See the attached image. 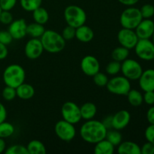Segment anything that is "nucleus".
Returning <instances> with one entry per match:
<instances>
[{
	"instance_id": "nucleus-4",
	"label": "nucleus",
	"mask_w": 154,
	"mask_h": 154,
	"mask_svg": "<svg viewBox=\"0 0 154 154\" xmlns=\"http://www.w3.org/2000/svg\"><path fill=\"white\" fill-rule=\"evenodd\" d=\"M64 18L68 25L76 29L85 24L87 14L82 8L75 5H71L65 9Z\"/></svg>"
},
{
	"instance_id": "nucleus-11",
	"label": "nucleus",
	"mask_w": 154,
	"mask_h": 154,
	"mask_svg": "<svg viewBox=\"0 0 154 154\" xmlns=\"http://www.w3.org/2000/svg\"><path fill=\"white\" fill-rule=\"evenodd\" d=\"M117 40L122 47L130 50L135 48L139 38L135 33V29L123 28L118 32Z\"/></svg>"
},
{
	"instance_id": "nucleus-50",
	"label": "nucleus",
	"mask_w": 154,
	"mask_h": 154,
	"mask_svg": "<svg viewBox=\"0 0 154 154\" xmlns=\"http://www.w3.org/2000/svg\"><path fill=\"white\" fill-rule=\"evenodd\" d=\"M2 11V8H1V7H0V13H1V11Z\"/></svg>"
},
{
	"instance_id": "nucleus-6",
	"label": "nucleus",
	"mask_w": 154,
	"mask_h": 154,
	"mask_svg": "<svg viewBox=\"0 0 154 154\" xmlns=\"http://www.w3.org/2000/svg\"><path fill=\"white\" fill-rule=\"evenodd\" d=\"M110 93L118 96H126L131 90V83L128 78L123 76H115L108 80L106 85Z\"/></svg>"
},
{
	"instance_id": "nucleus-13",
	"label": "nucleus",
	"mask_w": 154,
	"mask_h": 154,
	"mask_svg": "<svg viewBox=\"0 0 154 154\" xmlns=\"http://www.w3.org/2000/svg\"><path fill=\"white\" fill-rule=\"evenodd\" d=\"M81 69L86 75L93 77L100 70V64L94 56L87 55L81 60Z\"/></svg>"
},
{
	"instance_id": "nucleus-24",
	"label": "nucleus",
	"mask_w": 154,
	"mask_h": 154,
	"mask_svg": "<svg viewBox=\"0 0 154 154\" xmlns=\"http://www.w3.org/2000/svg\"><path fill=\"white\" fill-rule=\"evenodd\" d=\"M32 17L35 22L45 25L48 22L49 14L45 8L40 6L32 11Z\"/></svg>"
},
{
	"instance_id": "nucleus-34",
	"label": "nucleus",
	"mask_w": 154,
	"mask_h": 154,
	"mask_svg": "<svg viewBox=\"0 0 154 154\" xmlns=\"http://www.w3.org/2000/svg\"><path fill=\"white\" fill-rule=\"evenodd\" d=\"M2 96L3 99L6 101H10L14 100L15 99V97L17 96V93H16V89L14 88V87H8V86H6L2 90Z\"/></svg>"
},
{
	"instance_id": "nucleus-25",
	"label": "nucleus",
	"mask_w": 154,
	"mask_h": 154,
	"mask_svg": "<svg viewBox=\"0 0 154 154\" xmlns=\"http://www.w3.org/2000/svg\"><path fill=\"white\" fill-rule=\"evenodd\" d=\"M26 148L29 154H45L46 148L43 143L38 140H32L27 144Z\"/></svg>"
},
{
	"instance_id": "nucleus-32",
	"label": "nucleus",
	"mask_w": 154,
	"mask_h": 154,
	"mask_svg": "<svg viewBox=\"0 0 154 154\" xmlns=\"http://www.w3.org/2000/svg\"><path fill=\"white\" fill-rule=\"evenodd\" d=\"M143 19H150L154 15V6L151 4H144L140 8Z\"/></svg>"
},
{
	"instance_id": "nucleus-48",
	"label": "nucleus",
	"mask_w": 154,
	"mask_h": 154,
	"mask_svg": "<svg viewBox=\"0 0 154 154\" xmlns=\"http://www.w3.org/2000/svg\"><path fill=\"white\" fill-rule=\"evenodd\" d=\"M6 148V144L4 138H0V153H3Z\"/></svg>"
},
{
	"instance_id": "nucleus-17",
	"label": "nucleus",
	"mask_w": 154,
	"mask_h": 154,
	"mask_svg": "<svg viewBox=\"0 0 154 154\" xmlns=\"http://www.w3.org/2000/svg\"><path fill=\"white\" fill-rule=\"evenodd\" d=\"M139 87L144 92L154 91V69H148L143 71L138 78Z\"/></svg>"
},
{
	"instance_id": "nucleus-44",
	"label": "nucleus",
	"mask_w": 154,
	"mask_h": 154,
	"mask_svg": "<svg viewBox=\"0 0 154 154\" xmlns=\"http://www.w3.org/2000/svg\"><path fill=\"white\" fill-rule=\"evenodd\" d=\"M147 120L150 124H154V106L150 107L147 110Z\"/></svg>"
},
{
	"instance_id": "nucleus-45",
	"label": "nucleus",
	"mask_w": 154,
	"mask_h": 154,
	"mask_svg": "<svg viewBox=\"0 0 154 154\" xmlns=\"http://www.w3.org/2000/svg\"><path fill=\"white\" fill-rule=\"evenodd\" d=\"M6 117H7V111H6V108H5L3 104L0 102V123L3 121H5Z\"/></svg>"
},
{
	"instance_id": "nucleus-5",
	"label": "nucleus",
	"mask_w": 154,
	"mask_h": 154,
	"mask_svg": "<svg viewBox=\"0 0 154 154\" xmlns=\"http://www.w3.org/2000/svg\"><path fill=\"white\" fill-rule=\"evenodd\" d=\"M142 20L140 9L131 6L122 12L120 22L123 28L135 29Z\"/></svg>"
},
{
	"instance_id": "nucleus-33",
	"label": "nucleus",
	"mask_w": 154,
	"mask_h": 154,
	"mask_svg": "<svg viewBox=\"0 0 154 154\" xmlns=\"http://www.w3.org/2000/svg\"><path fill=\"white\" fill-rule=\"evenodd\" d=\"M6 154H29L28 150L25 146L20 145V144H14L5 150Z\"/></svg>"
},
{
	"instance_id": "nucleus-40",
	"label": "nucleus",
	"mask_w": 154,
	"mask_h": 154,
	"mask_svg": "<svg viewBox=\"0 0 154 154\" xmlns=\"http://www.w3.org/2000/svg\"><path fill=\"white\" fill-rule=\"evenodd\" d=\"M144 136L147 141L154 144V124H150L144 132Z\"/></svg>"
},
{
	"instance_id": "nucleus-1",
	"label": "nucleus",
	"mask_w": 154,
	"mask_h": 154,
	"mask_svg": "<svg viewBox=\"0 0 154 154\" xmlns=\"http://www.w3.org/2000/svg\"><path fill=\"white\" fill-rule=\"evenodd\" d=\"M107 128L102 122L96 120H89L81 126L80 135L81 138L89 144H96L101 140L105 138Z\"/></svg>"
},
{
	"instance_id": "nucleus-46",
	"label": "nucleus",
	"mask_w": 154,
	"mask_h": 154,
	"mask_svg": "<svg viewBox=\"0 0 154 154\" xmlns=\"http://www.w3.org/2000/svg\"><path fill=\"white\" fill-rule=\"evenodd\" d=\"M102 123L107 128V129H112V116H108L105 117V120L102 121Z\"/></svg>"
},
{
	"instance_id": "nucleus-9",
	"label": "nucleus",
	"mask_w": 154,
	"mask_h": 154,
	"mask_svg": "<svg viewBox=\"0 0 154 154\" xmlns=\"http://www.w3.org/2000/svg\"><path fill=\"white\" fill-rule=\"evenodd\" d=\"M61 114L63 120L74 125L79 123L82 119L80 107L73 102H65L62 106Z\"/></svg>"
},
{
	"instance_id": "nucleus-12",
	"label": "nucleus",
	"mask_w": 154,
	"mask_h": 154,
	"mask_svg": "<svg viewBox=\"0 0 154 154\" xmlns=\"http://www.w3.org/2000/svg\"><path fill=\"white\" fill-rule=\"evenodd\" d=\"M45 51L40 38H32L25 45V55L29 60H36L39 58Z\"/></svg>"
},
{
	"instance_id": "nucleus-38",
	"label": "nucleus",
	"mask_w": 154,
	"mask_h": 154,
	"mask_svg": "<svg viewBox=\"0 0 154 154\" xmlns=\"http://www.w3.org/2000/svg\"><path fill=\"white\" fill-rule=\"evenodd\" d=\"M17 4V0H0V7L2 11H11Z\"/></svg>"
},
{
	"instance_id": "nucleus-42",
	"label": "nucleus",
	"mask_w": 154,
	"mask_h": 154,
	"mask_svg": "<svg viewBox=\"0 0 154 154\" xmlns=\"http://www.w3.org/2000/svg\"><path fill=\"white\" fill-rule=\"evenodd\" d=\"M143 100L147 105H154V91H146L143 95Z\"/></svg>"
},
{
	"instance_id": "nucleus-27",
	"label": "nucleus",
	"mask_w": 154,
	"mask_h": 154,
	"mask_svg": "<svg viewBox=\"0 0 154 154\" xmlns=\"http://www.w3.org/2000/svg\"><path fill=\"white\" fill-rule=\"evenodd\" d=\"M129 50L122 46L114 48L111 53V57H112L113 60L120 62V63L126 60L129 57Z\"/></svg>"
},
{
	"instance_id": "nucleus-2",
	"label": "nucleus",
	"mask_w": 154,
	"mask_h": 154,
	"mask_svg": "<svg viewBox=\"0 0 154 154\" xmlns=\"http://www.w3.org/2000/svg\"><path fill=\"white\" fill-rule=\"evenodd\" d=\"M40 40L44 50L50 54L61 52L66 47V40L62 35L54 30H45Z\"/></svg>"
},
{
	"instance_id": "nucleus-19",
	"label": "nucleus",
	"mask_w": 154,
	"mask_h": 154,
	"mask_svg": "<svg viewBox=\"0 0 154 154\" xmlns=\"http://www.w3.org/2000/svg\"><path fill=\"white\" fill-rule=\"evenodd\" d=\"M120 154H141V147L133 141H122L117 147Z\"/></svg>"
},
{
	"instance_id": "nucleus-43",
	"label": "nucleus",
	"mask_w": 154,
	"mask_h": 154,
	"mask_svg": "<svg viewBox=\"0 0 154 154\" xmlns=\"http://www.w3.org/2000/svg\"><path fill=\"white\" fill-rule=\"evenodd\" d=\"M8 54V51L7 45L0 42V60L5 59Z\"/></svg>"
},
{
	"instance_id": "nucleus-22",
	"label": "nucleus",
	"mask_w": 154,
	"mask_h": 154,
	"mask_svg": "<svg viewBox=\"0 0 154 154\" xmlns=\"http://www.w3.org/2000/svg\"><path fill=\"white\" fill-rule=\"evenodd\" d=\"M94 153L96 154H112L114 153V146L106 138L95 144Z\"/></svg>"
},
{
	"instance_id": "nucleus-37",
	"label": "nucleus",
	"mask_w": 154,
	"mask_h": 154,
	"mask_svg": "<svg viewBox=\"0 0 154 154\" xmlns=\"http://www.w3.org/2000/svg\"><path fill=\"white\" fill-rule=\"evenodd\" d=\"M13 16L10 11H2L0 13V23L4 25H9L13 21Z\"/></svg>"
},
{
	"instance_id": "nucleus-35",
	"label": "nucleus",
	"mask_w": 154,
	"mask_h": 154,
	"mask_svg": "<svg viewBox=\"0 0 154 154\" xmlns=\"http://www.w3.org/2000/svg\"><path fill=\"white\" fill-rule=\"evenodd\" d=\"M93 77L95 84L99 87H105L108 84V78L105 73L99 72Z\"/></svg>"
},
{
	"instance_id": "nucleus-10",
	"label": "nucleus",
	"mask_w": 154,
	"mask_h": 154,
	"mask_svg": "<svg viewBox=\"0 0 154 154\" xmlns=\"http://www.w3.org/2000/svg\"><path fill=\"white\" fill-rule=\"evenodd\" d=\"M55 133L60 140L64 141H71L76 135V129L72 123L66 120H60L55 125Z\"/></svg>"
},
{
	"instance_id": "nucleus-16",
	"label": "nucleus",
	"mask_w": 154,
	"mask_h": 154,
	"mask_svg": "<svg viewBox=\"0 0 154 154\" xmlns=\"http://www.w3.org/2000/svg\"><path fill=\"white\" fill-rule=\"evenodd\" d=\"M131 115L126 110H121L112 116V129L121 130L129 125Z\"/></svg>"
},
{
	"instance_id": "nucleus-36",
	"label": "nucleus",
	"mask_w": 154,
	"mask_h": 154,
	"mask_svg": "<svg viewBox=\"0 0 154 154\" xmlns=\"http://www.w3.org/2000/svg\"><path fill=\"white\" fill-rule=\"evenodd\" d=\"M75 32H76V29L75 27L68 25L63 29L61 35L66 41H70L75 38Z\"/></svg>"
},
{
	"instance_id": "nucleus-28",
	"label": "nucleus",
	"mask_w": 154,
	"mask_h": 154,
	"mask_svg": "<svg viewBox=\"0 0 154 154\" xmlns=\"http://www.w3.org/2000/svg\"><path fill=\"white\" fill-rule=\"evenodd\" d=\"M105 138L111 142L114 147L118 146L122 142V135L117 129H108Z\"/></svg>"
},
{
	"instance_id": "nucleus-31",
	"label": "nucleus",
	"mask_w": 154,
	"mask_h": 154,
	"mask_svg": "<svg viewBox=\"0 0 154 154\" xmlns=\"http://www.w3.org/2000/svg\"><path fill=\"white\" fill-rule=\"evenodd\" d=\"M120 70H121V63L115 60L110 62L106 66V72L110 75H117Z\"/></svg>"
},
{
	"instance_id": "nucleus-41",
	"label": "nucleus",
	"mask_w": 154,
	"mask_h": 154,
	"mask_svg": "<svg viewBox=\"0 0 154 154\" xmlns=\"http://www.w3.org/2000/svg\"><path fill=\"white\" fill-rule=\"evenodd\" d=\"M141 154H154V144L149 141L143 144L141 147Z\"/></svg>"
},
{
	"instance_id": "nucleus-7",
	"label": "nucleus",
	"mask_w": 154,
	"mask_h": 154,
	"mask_svg": "<svg viewBox=\"0 0 154 154\" xmlns=\"http://www.w3.org/2000/svg\"><path fill=\"white\" fill-rule=\"evenodd\" d=\"M120 72L129 81H136L142 74L143 69L138 61L127 58L122 62Z\"/></svg>"
},
{
	"instance_id": "nucleus-30",
	"label": "nucleus",
	"mask_w": 154,
	"mask_h": 154,
	"mask_svg": "<svg viewBox=\"0 0 154 154\" xmlns=\"http://www.w3.org/2000/svg\"><path fill=\"white\" fill-rule=\"evenodd\" d=\"M14 132V126L8 122L3 121L0 123V138H6L11 136Z\"/></svg>"
},
{
	"instance_id": "nucleus-39",
	"label": "nucleus",
	"mask_w": 154,
	"mask_h": 154,
	"mask_svg": "<svg viewBox=\"0 0 154 154\" xmlns=\"http://www.w3.org/2000/svg\"><path fill=\"white\" fill-rule=\"evenodd\" d=\"M13 41L11 35L8 31H0V42L4 45H10Z\"/></svg>"
},
{
	"instance_id": "nucleus-49",
	"label": "nucleus",
	"mask_w": 154,
	"mask_h": 154,
	"mask_svg": "<svg viewBox=\"0 0 154 154\" xmlns=\"http://www.w3.org/2000/svg\"><path fill=\"white\" fill-rule=\"evenodd\" d=\"M151 38H152V42H153V44H154V33L153 34V36H152Z\"/></svg>"
},
{
	"instance_id": "nucleus-18",
	"label": "nucleus",
	"mask_w": 154,
	"mask_h": 154,
	"mask_svg": "<svg viewBox=\"0 0 154 154\" xmlns=\"http://www.w3.org/2000/svg\"><path fill=\"white\" fill-rule=\"evenodd\" d=\"M75 38L79 42H83V43H88L91 42L94 38V32L90 26L84 24L76 28Z\"/></svg>"
},
{
	"instance_id": "nucleus-23",
	"label": "nucleus",
	"mask_w": 154,
	"mask_h": 154,
	"mask_svg": "<svg viewBox=\"0 0 154 154\" xmlns=\"http://www.w3.org/2000/svg\"><path fill=\"white\" fill-rule=\"evenodd\" d=\"M45 31V29L44 25L38 23H32L27 25L26 28V34L31 36L32 38H40L42 35L44 34Z\"/></svg>"
},
{
	"instance_id": "nucleus-15",
	"label": "nucleus",
	"mask_w": 154,
	"mask_h": 154,
	"mask_svg": "<svg viewBox=\"0 0 154 154\" xmlns=\"http://www.w3.org/2000/svg\"><path fill=\"white\" fill-rule=\"evenodd\" d=\"M27 24L24 19H18L13 20L9 24L8 31L11 35L13 39L19 40L26 35Z\"/></svg>"
},
{
	"instance_id": "nucleus-47",
	"label": "nucleus",
	"mask_w": 154,
	"mask_h": 154,
	"mask_svg": "<svg viewBox=\"0 0 154 154\" xmlns=\"http://www.w3.org/2000/svg\"><path fill=\"white\" fill-rule=\"evenodd\" d=\"M139 0H118L119 2L121 3L122 5L126 6H129V7H131V6L135 5V4L138 2Z\"/></svg>"
},
{
	"instance_id": "nucleus-3",
	"label": "nucleus",
	"mask_w": 154,
	"mask_h": 154,
	"mask_svg": "<svg viewBox=\"0 0 154 154\" xmlns=\"http://www.w3.org/2000/svg\"><path fill=\"white\" fill-rule=\"evenodd\" d=\"M25 78V70L22 66L18 64L10 65L3 72V81L5 84L15 89L24 83Z\"/></svg>"
},
{
	"instance_id": "nucleus-8",
	"label": "nucleus",
	"mask_w": 154,
	"mask_h": 154,
	"mask_svg": "<svg viewBox=\"0 0 154 154\" xmlns=\"http://www.w3.org/2000/svg\"><path fill=\"white\" fill-rule=\"evenodd\" d=\"M135 54L144 61L154 60V44L150 39H139L135 47Z\"/></svg>"
},
{
	"instance_id": "nucleus-14",
	"label": "nucleus",
	"mask_w": 154,
	"mask_h": 154,
	"mask_svg": "<svg viewBox=\"0 0 154 154\" xmlns=\"http://www.w3.org/2000/svg\"><path fill=\"white\" fill-rule=\"evenodd\" d=\"M135 31L139 39H150L154 33V22L150 19H143Z\"/></svg>"
},
{
	"instance_id": "nucleus-26",
	"label": "nucleus",
	"mask_w": 154,
	"mask_h": 154,
	"mask_svg": "<svg viewBox=\"0 0 154 154\" xmlns=\"http://www.w3.org/2000/svg\"><path fill=\"white\" fill-rule=\"evenodd\" d=\"M129 103L133 107H138L143 103V95L140 91L137 90L131 89L126 95Z\"/></svg>"
},
{
	"instance_id": "nucleus-20",
	"label": "nucleus",
	"mask_w": 154,
	"mask_h": 154,
	"mask_svg": "<svg viewBox=\"0 0 154 154\" xmlns=\"http://www.w3.org/2000/svg\"><path fill=\"white\" fill-rule=\"evenodd\" d=\"M17 96L23 100H28L34 96L35 89L31 84L23 83L16 88Z\"/></svg>"
},
{
	"instance_id": "nucleus-29",
	"label": "nucleus",
	"mask_w": 154,
	"mask_h": 154,
	"mask_svg": "<svg viewBox=\"0 0 154 154\" xmlns=\"http://www.w3.org/2000/svg\"><path fill=\"white\" fill-rule=\"evenodd\" d=\"M42 0H20V4L26 11L32 12L42 5Z\"/></svg>"
},
{
	"instance_id": "nucleus-21",
	"label": "nucleus",
	"mask_w": 154,
	"mask_h": 154,
	"mask_svg": "<svg viewBox=\"0 0 154 154\" xmlns=\"http://www.w3.org/2000/svg\"><path fill=\"white\" fill-rule=\"evenodd\" d=\"M80 109H81V118L85 120L93 119L97 113L96 105L93 102H86L82 106L80 107Z\"/></svg>"
}]
</instances>
